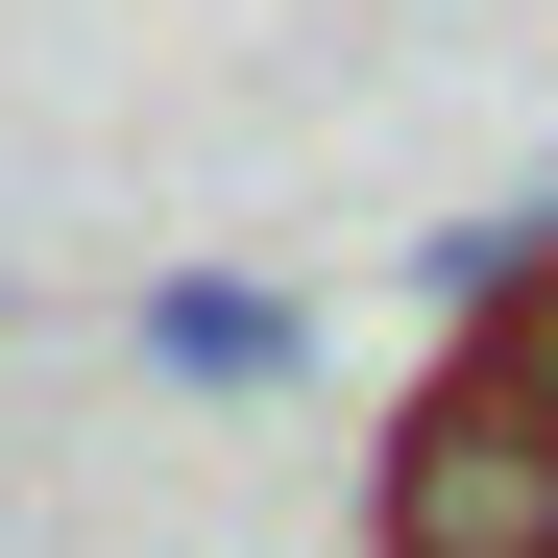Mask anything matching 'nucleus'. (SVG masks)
I'll return each instance as SVG.
<instances>
[{"instance_id": "f03ea898", "label": "nucleus", "mask_w": 558, "mask_h": 558, "mask_svg": "<svg viewBox=\"0 0 558 558\" xmlns=\"http://www.w3.org/2000/svg\"><path fill=\"white\" fill-rule=\"evenodd\" d=\"M146 364H170V389H292L316 316H292V292H243V267H146Z\"/></svg>"}, {"instance_id": "7ed1b4c3", "label": "nucleus", "mask_w": 558, "mask_h": 558, "mask_svg": "<svg viewBox=\"0 0 558 558\" xmlns=\"http://www.w3.org/2000/svg\"><path fill=\"white\" fill-rule=\"evenodd\" d=\"M486 340H510V364H534V413H558V243H534V292H510V316H486Z\"/></svg>"}, {"instance_id": "f257e3e1", "label": "nucleus", "mask_w": 558, "mask_h": 558, "mask_svg": "<svg viewBox=\"0 0 558 558\" xmlns=\"http://www.w3.org/2000/svg\"><path fill=\"white\" fill-rule=\"evenodd\" d=\"M364 558H558V413H534L510 340H461L364 437Z\"/></svg>"}]
</instances>
